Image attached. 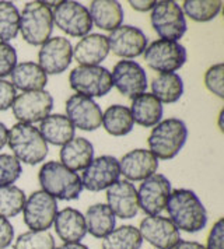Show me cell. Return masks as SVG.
<instances>
[{"label":"cell","instance_id":"6da1fadb","mask_svg":"<svg viewBox=\"0 0 224 249\" xmlns=\"http://www.w3.org/2000/svg\"><path fill=\"white\" fill-rule=\"evenodd\" d=\"M166 210L179 231L199 232L207 224V212L198 195L190 189L171 191Z\"/></svg>","mask_w":224,"mask_h":249},{"label":"cell","instance_id":"7a4b0ae2","mask_svg":"<svg viewBox=\"0 0 224 249\" xmlns=\"http://www.w3.org/2000/svg\"><path fill=\"white\" fill-rule=\"evenodd\" d=\"M42 191L56 200H76L83 192L81 178L59 161H48L38 172Z\"/></svg>","mask_w":224,"mask_h":249},{"label":"cell","instance_id":"3957f363","mask_svg":"<svg viewBox=\"0 0 224 249\" xmlns=\"http://www.w3.org/2000/svg\"><path fill=\"white\" fill-rule=\"evenodd\" d=\"M187 139L188 127L185 122L178 118H168L153 127L147 143L157 160H172L185 146Z\"/></svg>","mask_w":224,"mask_h":249},{"label":"cell","instance_id":"277c9868","mask_svg":"<svg viewBox=\"0 0 224 249\" xmlns=\"http://www.w3.org/2000/svg\"><path fill=\"white\" fill-rule=\"evenodd\" d=\"M7 144L13 156L20 162L37 165L48 156V143L41 136L38 127L33 124H16L11 126L7 136Z\"/></svg>","mask_w":224,"mask_h":249},{"label":"cell","instance_id":"5b68a950","mask_svg":"<svg viewBox=\"0 0 224 249\" xmlns=\"http://www.w3.org/2000/svg\"><path fill=\"white\" fill-rule=\"evenodd\" d=\"M54 31L52 9L45 1H28L20 14V33L22 39L33 46L45 44Z\"/></svg>","mask_w":224,"mask_h":249},{"label":"cell","instance_id":"8992f818","mask_svg":"<svg viewBox=\"0 0 224 249\" xmlns=\"http://www.w3.org/2000/svg\"><path fill=\"white\" fill-rule=\"evenodd\" d=\"M150 21L161 39L177 42L187 33V20L177 1H157L150 14Z\"/></svg>","mask_w":224,"mask_h":249},{"label":"cell","instance_id":"52a82bcc","mask_svg":"<svg viewBox=\"0 0 224 249\" xmlns=\"http://www.w3.org/2000/svg\"><path fill=\"white\" fill-rule=\"evenodd\" d=\"M72 90L89 98H100L112 90L111 71L102 66H77L70 71Z\"/></svg>","mask_w":224,"mask_h":249},{"label":"cell","instance_id":"ba28073f","mask_svg":"<svg viewBox=\"0 0 224 249\" xmlns=\"http://www.w3.org/2000/svg\"><path fill=\"white\" fill-rule=\"evenodd\" d=\"M52 18L56 27L70 36L83 38L89 35L93 28L89 9L73 0L59 1L52 10Z\"/></svg>","mask_w":224,"mask_h":249},{"label":"cell","instance_id":"9c48e42d","mask_svg":"<svg viewBox=\"0 0 224 249\" xmlns=\"http://www.w3.org/2000/svg\"><path fill=\"white\" fill-rule=\"evenodd\" d=\"M147 66L160 73H175L187 62V49L175 41L158 39L146 48Z\"/></svg>","mask_w":224,"mask_h":249},{"label":"cell","instance_id":"30bf717a","mask_svg":"<svg viewBox=\"0 0 224 249\" xmlns=\"http://www.w3.org/2000/svg\"><path fill=\"white\" fill-rule=\"evenodd\" d=\"M57 213V200L44 191H35L22 207V218L30 231H48L54 226Z\"/></svg>","mask_w":224,"mask_h":249},{"label":"cell","instance_id":"8fae6325","mask_svg":"<svg viewBox=\"0 0 224 249\" xmlns=\"http://www.w3.org/2000/svg\"><path fill=\"white\" fill-rule=\"evenodd\" d=\"M54 108V97L48 91H28L16 97L11 105L19 124H33L44 121Z\"/></svg>","mask_w":224,"mask_h":249},{"label":"cell","instance_id":"7c38bea8","mask_svg":"<svg viewBox=\"0 0 224 249\" xmlns=\"http://www.w3.org/2000/svg\"><path fill=\"white\" fill-rule=\"evenodd\" d=\"M171 193V182L163 174H153L142 181L137 189L139 209L147 215H160L166 210L168 197Z\"/></svg>","mask_w":224,"mask_h":249},{"label":"cell","instance_id":"4fadbf2b","mask_svg":"<svg viewBox=\"0 0 224 249\" xmlns=\"http://www.w3.org/2000/svg\"><path fill=\"white\" fill-rule=\"evenodd\" d=\"M119 160L112 156H100L93 159L89 167L83 171V189H87L90 192H101L119 181Z\"/></svg>","mask_w":224,"mask_h":249},{"label":"cell","instance_id":"5bb4252c","mask_svg":"<svg viewBox=\"0 0 224 249\" xmlns=\"http://www.w3.org/2000/svg\"><path fill=\"white\" fill-rule=\"evenodd\" d=\"M112 86L123 97L133 100L147 90V74L145 69L134 60H119L112 69Z\"/></svg>","mask_w":224,"mask_h":249},{"label":"cell","instance_id":"9a60e30c","mask_svg":"<svg viewBox=\"0 0 224 249\" xmlns=\"http://www.w3.org/2000/svg\"><path fill=\"white\" fill-rule=\"evenodd\" d=\"M137 230L142 239L157 249H172L181 241L178 228L163 215H147Z\"/></svg>","mask_w":224,"mask_h":249},{"label":"cell","instance_id":"2e32d148","mask_svg":"<svg viewBox=\"0 0 224 249\" xmlns=\"http://www.w3.org/2000/svg\"><path fill=\"white\" fill-rule=\"evenodd\" d=\"M107 38L112 53L126 60L143 55L149 42L145 33L133 25H119Z\"/></svg>","mask_w":224,"mask_h":249},{"label":"cell","instance_id":"e0dca14e","mask_svg":"<svg viewBox=\"0 0 224 249\" xmlns=\"http://www.w3.org/2000/svg\"><path fill=\"white\" fill-rule=\"evenodd\" d=\"M73 59V46L63 36L49 38L38 52L39 68L48 74H60L66 70Z\"/></svg>","mask_w":224,"mask_h":249},{"label":"cell","instance_id":"ac0fdd59","mask_svg":"<svg viewBox=\"0 0 224 249\" xmlns=\"http://www.w3.org/2000/svg\"><path fill=\"white\" fill-rule=\"evenodd\" d=\"M66 116L75 129L78 127L84 132H93L98 129L102 122L100 105L93 98L80 94H73L66 101Z\"/></svg>","mask_w":224,"mask_h":249},{"label":"cell","instance_id":"d6986e66","mask_svg":"<svg viewBox=\"0 0 224 249\" xmlns=\"http://www.w3.org/2000/svg\"><path fill=\"white\" fill-rule=\"evenodd\" d=\"M158 170L156 156L145 148H134L119 160V171L126 181H145Z\"/></svg>","mask_w":224,"mask_h":249},{"label":"cell","instance_id":"ffe728a7","mask_svg":"<svg viewBox=\"0 0 224 249\" xmlns=\"http://www.w3.org/2000/svg\"><path fill=\"white\" fill-rule=\"evenodd\" d=\"M107 202L115 217L122 220L133 218L139 213L137 189L126 179H119L107 189Z\"/></svg>","mask_w":224,"mask_h":249},{"label":"cell","instance_id":"44dd1931","mask_svg":"<svg viewBox=\"0 0 224 249\" xmlns=\"http://www.w3.org/2000/svg\"><path fill=\"white\" fill-rule=\"evenodd\" d=\"M56 235L63 241V244L80 242L87 234V227L84 214L73 207H66L57 212L54 220Z\"/></svg>","mask_w":224,"mask_h":249},{"label":"cell","instance_id":"7402d4cb","mask_svg":"<svg viewBox=\"0 0 224 249\" xmlns=\"http://www.w3.org/2000/svg\"><path fill=\"white\" fill-rule=\"evenodd\" d=\"M110 53L108 38L101 34L83 36L73 49V57L80 66H100Z\"/></svg>","mask_w":224,"mask_h":249},{"label":"cell","instance_id":"603a6c76","mask_svg":"<svg viewBox=\"0 0 224 249\" xmlns=\"http://www.w3.org/2000/svg\"><path fill=\"white\" fill-rule=\"evenodd\" d=\"M60 164L67 170L84 171L94 159V147L84 137H73L60 148Z\"/></svg>","mask_w":224,"mask_h":249},{"label":"cell","instance_id":"cb8c5ba5","mask_svg":"<svg viewBox=\"0 0 224 249\" xmlns=\"http://www.w3.org/2000/svg\"><path fill=\"white\" fill-rule=\"evenodd\" d=\"M90 17L93 24L104 31H113L123 21L122 4L115 0H94L90 3Z\"/></svg>","mask_w":224,"mask_h":249},{"label":"cell","instance_id":"d4e9b609","mask_svg":"<svg viewBox=\"0 0 224 249\" xmlns=\"http://www.w3.org/2000/svg\"><path fill=\"white\" fill-rule=\"evenodd\" d=\"M10 76L14 89L21 90L22 92L41 91L48 84L46 73L34 62H21L16 65Z\"/></svg>","mask_w":224,"mask_h":249},{"label":"cell","instance_id":"484cf974","mask_svg":"<svg viewBox=\"0 0 224 249\" xmlns=\"http://www.w3.org/2000/svg\"><path fill=\"white\" fill-rule=\"evenodd\" d=\"M38 130L41 136L44 137L45 142L54 146L66 144L67 142H70L75 137L76 133L75 126L67 119L66 115L62 113L48 115L44 121H41Z\"/></svg>","mask_w":224,"mask_h":249},{"label":"cell","instance_id":"4316f807","mask_svg":"<svg viewBox=\"0 0 224 249\" xmlns=\"http://www.w3.org/2000/svg\"><path fill=\"white\" fill-rule=\"evenodd\" d=\"M134 124L143 127L156 126L163 118V105L153 94L143 92L132 100V107L129 108Z\"/></svg>","mask_w":224,"mask_h":249},{"label":"cell","instance_id":"83f0119b","mask_svg":"<svg viewBox=\"0 0 224 249\" xmlns=\"http://www.w3.org/2000/svg\"><path fill=\"white\" fill-rule=\"evenodd\" d=\"M87 232L94 238L107 237L116 224V217L108 204L95 203L90 206L84 214Z\"/></svg>","mask_w":224,"mask_h":249},{"label":"cell","instance_id":"f1b7e54d","mask_svg":"<svg viewBox=\"0 0 224 249\" xmlns=\"http://www.w3.org/2000/svg\"><path fill=\"white\" fill-rule=\"evenodd\" d=\"M102 126L111 136H125L132 132L134 122L131 109L125 105H111L102 112Z\"/></svg>","mask_w":224,"mask_h":249},{"label":"cell","instance_id":"f546056e","mask_svg":"<svg viewBox=\"0 0 224 249\" xmlns=\"http://www.w3.org/2000/svg\"><path fill=\"white\" fill-rule=\"evenodd\" d=\"M151 91L161 104H174L184 94V81L177 73H160L151 81Z\"/></svg>","mask_w":224,"mask_h":249},{"label":"cell","instance_id":"4dcf8cb0","mask_svg":"<svg viewBox=\"0 0 224 249\" xmlns=\"http://www.w3.org/2000/svg\"><path fill=\"white\" fill-rule=\"evenodd\" d=\"M143 239L139 230L133 226L113 228L107 237L102 238V249H140Z\"/></svg>","mask_w":224,"mask_h":249},{"label":"cell","instance_id":"1f68e13d","mask_svg":"<svg viewBox=\"0 0 224 249\" xmlns=\"http://www.w3.org/2000/svg\"><path fill=\"white\" fill-rule=\"evenodd\" d=\"M222 0H185L182 4L184 16H188L196 23H207L219 16L222 10Z\"/></svg>","mask_w":224,"mask_h":249},{"label":"cell","instance_id":"d6a6232c","mask_svg":"<svg viewBox=\"0 0 224 249\" xmlns=\"http://www.w3.org/2000/svg\"><path fill=\"white\" fill-rule=\"evenodd\" d=\"M20 33V13L11 1H0V42L14 39Z\"/></svg>","mask_w":224,"mask_h":249},{"label":"cell","instance_id":"836d02e7","mask_svg":"<svg viewBox=\"0 0 224 249\" xmlns=\"http://www.w3.org/2000/svg\"><path fill=\"white\" fill-rule=\"evenodd\" d=\"M25 193L16 185L0 188V217L13 218L22 212Z\"/></svg>","mask_w":224,"mask_h":249},{"label":"cell","instance_id":"e575fe53","mask_svg":"<svg viewBox=\"0 0 224 249\" xmlns=\"http://www.w3.org/2000/svg\"><path fill=\"white\" fill-rule=\"evenodd\" d=\"M55 239L49 231H27L14 241V249H55Z\"/></svg>","mask_w":224,"mask_h":249},{"label":"cell","instance_id":"d590c367","mask_svg":"<svg viewBox=\"0 0 224 249\" xmlns=\"http://www.w3.org/2000/svg\"><path fill=\"white\" fill-rule=\"evenodd\" d=\"M21 162L11 154H0V188L10 186L20 178Z\"/></svg>","mask_w":224,"mask_h":249},{"label":"cell","instance_id":"8d00e7d4","mask_svg":"<svg viewBox=\"0 0 224 249\" xmlns=\"http://www.w3.org/2000/svg\"><path fill=\"white\" fill-rule=\"evenodd\" d=\"M223 63H216L206 70L205 73V86L206 89L217 95L219 98H224V87H223Z\"/></svg>","mask_w":224,"mask_h":249},{"label":"cell","instance_id":"74e56055","mask_svg":"<svg viewBox=\"0 0 224 249\" xmlns=\"http://www.w3.org/2000/svg\"><path fill=\"white\" fill-rule=\"evenodd\" d=\"M17 65V52L7 42H0V79L10 76Z\"/></svg>","mask_w":224,"mask_h":249},{"label":"cell","instance_id":"f35d334b","mask_svg":"<svg viewBox=\"0 0 224 249\" xmlns=\"http://www.w3.org/2000/svg\"><path fill=\"white\" fill-rule=\"evenodd\" d=\"M206 249H224V218H219L207 235Z\"/></svg>","mask_w":224,"mask_h":249},{"label":"cell","instance_id":"ab89813d","mask_svg":"<svg viewBox=\"0 0 224 249\" xmlns=\"http://www.w3.org/2000/svg\"><path fill=\"white\" fill-rule=\"evenodd\" d=\"M16 94H17V90L14 89V86L10 81L0 79V112L10 109L17 97Z\"/></svg>","mask_w":224,"mask_h":249},{"label":"cell","instance_id":"60d3db41","mask_svg":"<svg viewBox=\"0 0 224 249\" xmlns=\"http://www.w3.org/2000/svg\"><path fill=\"white\" fill-rule=\"evenodd\" d=\"M14 239V227L9 218L0 217V249L9 248Z\"/></svg>","mask_w":224,"mask_h":249},{"label":"cell","instance_id":"b9f144b4","mask_svg":"<svg viewBox=\"0 0 224 249\" xmlns=\"http://www.w3.org/2000/svg\"><path fill=\"white\" fill-rule=\"evenodd\" d=\"M157 1L154 0H131L129 1V4H131V7L136 10V12H140V13H146V12H150V10H153V7L156 6Z\"/></svg>","mask_w":224,"mask_h":249},{"label":"cell","instance_id":"7bdbcfd3","mask_svg":"<svg viewBox=\"0 0 224 249\" xmlns=\"http://www.w3.org/2000/svg\"><path fill=\"white\" fill-rule=\"evenodd\" d=\"M172 249H206L205 245H202L199 242H195V241H179L178 244L174 247Z\"/></svg>","mask_w":224,"mask_h":249},{"label":"cell","instance_id":"ee69618b","mask_svg":"<svg viewBox=\"0 0 224 249\" xmlns=\"http://www.w3.org/2000/svg\"><path fill=\"white\" fill-rule=\"evenodd\" d=\"M7 136H9V129L6 124L0 122V150L7 144Z\"/></svg>","mask_w":224,"mask_h":249},{"label":"cell","instance_id":"f6af8a7d","mask_svg":"<svg viewBox=\"0 0 224 249\" xmlns=\"http://www.w3.org/2000/svg\"><path fill=\"white\" fill-rule=\"evenodd\" d=\"M55 249H90L87 245L81 242H75V244H63L60 247H56Z\"/></svg>","mask_w":224,"mask_h":249},{"label":"cell","instance_id":"bcb514c9","mask_svg":"<svg viewBox=\"0 0 224 249\" xmlns=\"http://www.w3.org/2000/svg\"><path fill=\"white\" fill-rule=\"evenodd\" d=\"M223 115H224V109H222L220 111V113H219V129H220V132H223Z\"/></svg>","mask_w":224,"mask_h":249}]
</instances>
